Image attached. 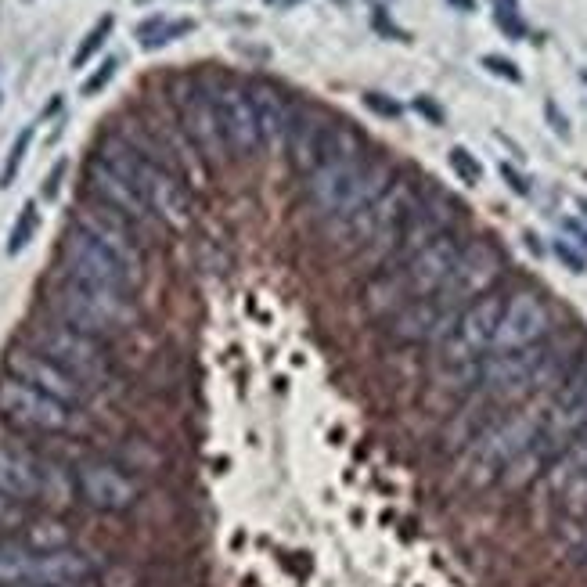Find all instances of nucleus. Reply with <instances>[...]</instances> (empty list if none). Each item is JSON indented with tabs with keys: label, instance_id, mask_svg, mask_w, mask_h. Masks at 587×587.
<instances>
[{
	"label": "nucleus",
	"instance_id": "f257e3e1",
	"mask_svg": "<svg viewBox=\"0 0 587 587\" xmlns=\"http://www.w3.org/2000/svg\"><path fill=\"white\" fill-rule=\"evenodd\" d=\"M461 238L458 235H440L429 245H422L411 260H404L393 271H382L379 278L368 285V307L375 314H397L400 307L415 303L422 296H433L443 289V281L451 278L454 263L461 256Z\"/></svg>",
	"mask_w": 587,
	"mask_h": 587
},
{
	"label": "nucleus",
	"instance_id": "f03ea898",
	"mask_svg": "<svg viewBox=\"0 0 587 587\" xmlns=\"http://www.w3.org/2000/svg\"><path fill=\"white\" fill-rule=\"evenodd\" d=\"M94 155H98L105 166H112L119 177H127V181L145 195V202L152 206V213L163 220V224L188 227L191 202H188V191H184L181 177H177V170L141 155L123 134H109Z\"/></svg>",
	"mask_w": 587,
	"mask_h": 587
},
{
	"label": "nucleus",
	"instance_id": "7ed1b4c3",
	"mask_svg": "<svg viewBox=\"0 0 587 587\" xmlns=\"http://www.w3.org/2000/svg\"><path fill=\"white\" fill-rule=\"evenodd\" d=\"M541 425H544V407H523V411H512V415H497L465 447L461 476L469 479L472 487L501 483V476L515 465V458H523L533 447Z\"/></svg>",
	"mask_w": 587,
	"mask_h": 587
},
{
	"label": "nucleus",
	"instance_id": "20e7f679",
	"mask_svg": "<svg viewBox=\"0 0 587 587\" xmlns=\"http://www.w3.org/2000/svg\"><path fill=\"white\" fill-rule=\"evenodd\" d=\"M393 181L386 163H364V159H346V163L321 166L310 173L307 199L317 217L328 220H353L357 213L382 199Z\"/></svg>",
	"mask_w": 587,
	"mask_h": 587
},
{
	"label": "nucleus",
	"instance_id": "39448f33",
	"mask_svg": "<svg viewBox=\"0 0 587 587\" xmlns=\"http://www.w3.org/2000/svg\"><path fill=\"white\" fill-rule=\"evenodd\" d=\"M51 310L58 321L80 328V332L94 335V339H109L116 332H127L137 321V307L130 292L123 289H105V285H91V281L65 278L51 292Z\"/></svg>",
	"mask_w": 587,
	"mask_h": 587
},
{
	"label": "nucleus",
	"instance_id": "423d86ee",
	"mask_svg": "<svg viewBox=\"0 0 587 587\" xmlns=\"http://www.w3.org/2000/svg\"><path fill=\"white\" fill-rule=\"evenodd\" d=\"M501 292H483L479 299H472L469 307L461 310V317L454 321L451 335L440 343V364L451 371L458 386L476 389L479 379V361L494 350V335L501 325V310H505Z\"/></svg>",
	"mask_w": 587,
	"mask_h": 587
},
{
	"label": "nucleus",
	"instance_id": "0eeeda50",
	"mask_svg": "<svg viewBox=\"0 0 587 587\" xmlns=\"http://www.w3.org/2000/svg\"><path fill=\"white\" fill-rule=\"evenodd\" d=\"M29 343L40 350L47 361H55L62 371H69L76 382L87 389H101L112 382V357L101 346V339L65 325V321H47V325L29 328Z\"/></svg>",
	"mask_w": 587,
	"mask_h": 587
},
{
	"label": "nucleus",
	"instance_id": "6e6552de",
	"mask_svg": "<svg viewBox=\"0 0 587 587\" xmlns=\"http://www.w3.org/2000/svg\"><path fill=\"white\" fill-rule=\"evenodd\" d=\"M285 145H289L292 166L303 173L346 163V159H361V137L353 134L343 119H328L317 112H292Z\"/></svg>",
	"mask_w": 587,
	"mask_h": 587
},
{
	"label": "nucleus",
	"instance_id": "1a4fd4ad",
	"mask_svg": "<svg viewBox=\"0 0 587 587\" xmlns=\"http://www.w3.org/2000/svg\"><path fill=\"white\" fill-rule=\"evenodd\" d=\"M415 209H418L415 188L400 181V184H393V188H386L382 199H375L364 213H357V217L346 220V224H350L353 242L375 245V256L386 263V256L397 249L400 235H404V227Z\"/></svg>",
	"mask_w": 587,
	"mask_h": 587
},
{
	"label": "nucleus",
	"instance_id": "9d476101",
	"mask_svg": "<svg viewBox=\"0 0 587 587\" xmlns=\"http://www.w3.org/2000/svg\"><path fill=\"white\" fill-rule=\"evenodd\" d=\"M0 418L29 433H69L76 425V407L47 397L15 375H4L0 379Z\"/></svg>",
	"mask_w": 587,
	"mask_h": 587
},
{
	"label": "nucleus",
	"instance_id": "9b49d317",
	"mask_svg": "<svg viewBox=\"0 0 587 587\" xmlns=\"http://www.w3.org/2000/svg\"><path fill=\"white\" fill-rule=\"evenodd\" d=\"M58 253H62L65 278L91 281V285H105V289H123V292H134L137 285H141L109 249H101V245L76 224L65 231Z\"/></svg>",
	"mask_w": 587,
	"mask_h": 587
},
{
	"label": "nucleus",
	"instance_id": "f8f14e48",
	"mask_svg": "<svg viewBox=\"0 0 587 587\" xmlns=\"http://www.w3.org/2000/svg\"><path fill=\"white\" fill-rule=\"evenodd\" d=\"M461 303H454L447 292H433L415 303L400 307L397 314H389V335L404 346H425V343H443L451 335L454 321L461 317Z\"/></svg>",
	"mask_w": 587,
	"mask_h": 587
},
{
	"label": "nucleus",
	"instance_id": "ddd939ff",
	"mask_svg": "<svg viewBox=\"0 0 587 587\" xmlns=\"http://www.w3.org/2000/svg\"><path fill=\"white\" fill-rule=\"evenodd\" d=\"M551 335V307L541 292H515L505 299L501 310V325L494 335V350L490 353H508L523 350V346L544 343Z\"/></svg>",
	"mask_w": 587,
	"mask_h": 587
},
{
	"label": "nucleus",
	"instance_id": "4468645a",
	"mask_svg": "<svg viewBox=\"0 0 587 587\" xmlns=\"http://www.w3.org/2000/svg\"><path fill=\"white\" fill-rule=\"evenodd\" d=\"M501 271H505L501 249L487 238H479V242L461 245L458 263H454L451 278L443 281L440 292H447L461 307H469L472 299H479L483 292H494V281L501 278Z\"/></svg>",
	"mask_w": 587,
	"mask_h": 587
},
{
	"label": "nucleus",
	"instance_id": "2eb2a0df",
	"mask_svg": "<svg viewBox=\"0 0 587 587\" xmlns=\"http://www.w3.org/2000/svg\"><path fill=\"white\" fill-rule=\"evenodd\" d=\"M73 224L83 227L101 249H109L137 281L145 278V256H141V245H137V238H134V224H130L127 217H119L116 209L94 202V206H83L80 213H76Z\"/></svg>",
	"mask_w": 587,
	"mask_h": 587
},
{
	"label": "nucleus",
	"instance_id": "dca6fc26",
	"mask_svg": "<svg viewBox=\"0 0 587 587\" xmlns=\"http://www.w3.org/2000/svg\"><path fill=\"white\" fill-rule=\"evenodd\" d=\"M209 98H213V109H217V123H220V134H224L227 152L253 155L256 148H263L253 101H249V87H238V83H227V80L213 83Z\"/></svg>",
	"mask_w": 587,
	"mask_h": 587
},
{
	"label": "nucleus",
	"instance_id": "f3484780",
	"mask_svg": "<svg viewBox=\"0 0 587 587\" xmlns=\"http://www.w3.org/2000/svg\"><path fill=\"white\" fill-rule=\"evenodd\" d=\"M76 490L94 512H127L141 497V487L127 472L101 458H87L76 465Z\"/></svg>",
	"mask_w": 587,
	"mask_h": 587
},
{
	"label": "nucleus",
	"instance_id": "a211bd4d",
	"mask_svg": "<svg viewBox=\"0 0 587 587\" xmlns=\"http://www.w3.org/2000/svg\"><path fill=\"white\" fill-rule=\"evenodd\" d=\"M4 364H8V375L29 382V386H37L40 393L62 400V404L80 407L83 400H87V386H83V382H76L69 371L58 368L55 361H47L44 353L33 350V346H19V350H11Z\"/></svg>",
	"mask_w": 587,
	"mask_h": 587
},
{
	"label": "nucleus",
	"instance_id": "6ab92c4d",
	"mask_svg": "<svg viewBox=\"0 0 587 587\" xmlns=\"http://www.w3.org/2000/svg\"><path fill=\"white\" fill-rule=\"evenodd\" d=\"M173 101H177V116H181V130L188 134V141L199 148L202 155H220L224 145V134H220L217 123V109H213V98H209L206 83H181L173 91Z\"/></svg>",
	"mask_w": 587,
	"mask_h": 587
},
{
	"label": "nucleus",
	"instance_id": "aec40b11",
	"mask_svg": "<svg viewBox=\"0 0 587 587\" xmlns=\"http://www.w3.org/2000/svg\"><path fill=\"white\" fill-rule=\"evenodd\" d=\"M87 188H91L94 202L116 209L119 217H127L130 224H148V220L155 217L152 206L145 202V195H141L127 177H119L112 166L101 163L98 155L87 163Z\"/></svg>",
	"mask_w": 587,
	"mask_h": 587
},
{
	"label": "nucleus",
	"instance_id": "412c9836",
	"mask_svg": "<svg viewBox=\"0 0 587 587\" xmlns=\"http://www.w3.org/2000/svg\"><path fill=\"white\" fill-rule=\"evenodd\" d=\"M94 577V562L76 548H55V551H33L26 584L44 587H69L80 580Z\"/></svg>",
	"mask_w": 587,
	"mask_h": 587
},
{
	"label": "nucleus",
	"instance_id": "4be33fe9",
	"mask_svg": "<svg viewBox=\"0 0 587 587\" xmlns=\"http://www.w3.org/2000/svg\"><path fill=\"white\" fill-rule=\"evenodd\" d=\"M0 490L26 505L44 494V465L22 447L0 443Z\"/></svg>",
	"mask_w": 587,
	"mask_h": 587
},
{
	"label": "nucleus",
	"instance_id": "5701e85b",
	"mask_svg": "<svg viewBox=\"0 0 587 587\" xmlns=\"http://www.w3.org/2000/svg\"><path fill=\"white\" fill-rule=\"evenodd\" d=\"M249 101H253V112H256V127H260V145L263 148H278L285 145V137H289L292 127V109L285 94L271 83H253L249 87Z\"/></svg>",
	"mask_w": 587,
	"mask_h": 587
},
{
	"label": "nucleus",
	"instance_id": "b1692460",
	"mask_svg": "<svg viewBox=\"0 0 587 587\" xmlns=\"http://www.w3.org/2000/svg\"><path fill=\"white\" fill-rule=\"evenodd\" d=\"M494 407H497V400H490L487 393H479L476 389L469 397V404L461 407L458 415L451 418V425H447V433H443L447 436V447H461V451H465V447L497 418Z\"/></svg>",
	"mask_w": 587,
	"mask_h": 587
},
{
	"label": "nucleus",
	"instance_id": "393cba45",
	"mask_svg": "<svg viewBox=\"0 0 587 587\" xmlns=\"http://www.w3.org/2000/svg\"><path fill=\"white\" fill-rule=\"evenodd\" d=\"M191 29H195V19H166V15H155V19H145L134 29V37L145 51H159V47L173 44V40L188 37Z\"/></svg>",
	"mask_w": 587,
	"mask_h": 587
},
{
	"label": "nucleus",
	"instance_id": "a878e982",
	"mask_svg": "<svg viewBox=\"0 0 587 587\" xmlns=\"http://www.w3.org/2000/svg\"><path fill=\"white\" fill-rule=\"evenodd\" d=\"M22 544L33 551H55V548H69V533L62 530V523H51V519H44V523H29L26 526V537H22Z\"/></svg>",
	"mask_w": 587,
	"mask_h": 587
},
{
	"label": "nucleus",
	"instance_id": "bb28decb",
	"mask_svg": "<svg viewBox=\"0 0 587 587\" xmlns=\"http://www.w3.org/2000/svg\"><path fill=\"white\" fill-rule=\"evenodd\" d=\"M40 231V209L37 202H26L19 213V220L11 224V235H8V256H19L22 249H26L33 238H37Z\"/></svg>",
	"mask_w": 587,
	"mask_h": 587
},
{
	"label": "nucleus",
	"instance_id": "cd10ccee",
	"mask_svg": "<svg viewBox=\"0 0 587 587\" xmlns=\"http://www.w3.org/2000/svg\"><path fill=\"white\" fill-rule=\"evenodd\" d=\"M112 29H116V15H101V19L91 26V33L83 37V44L76 47V55H73V69H83V65H87L94 55H98L101 47H105V40L112 37Z\"/></svg>",
	"mask_w": 587,
	"mask_h": 587
},
{
	"label": "nucleus",
	"instance_id": "c85d7f7f",
	"mask_svg": "<svg viewBox=\"0 0 587 587\" xmlns=\"http://www.w3.org/2000/svg\"><path fill=\"white\" fill-rule=\"evenodd\" d=\"M490 8H494L497 29H501L508 40H526L530 29H526L523 11H519V0H490Z\"/></svg>",
	"mask_w": 587,
	"mask_h": 587
},
{
	"label": "nucleus",
	"instance_id": "c756f323",
	"mask_svg": "<svg viewBox=\"0 0 587 587\" xmlns=\"http://www.w3.org/2000/svg\"><path fill=\"white\" fill-rule=\"evenodd\" d=\"M33 145V127H22L19 137H15V145H11L8 159H4V170H0V188H11L15 177H19L22 163H26V152Z\"/></svg>",
	"mask_w": 587,
	"mask_h": 587
},
{
	"label": "nucleus",
	"instance_id": "7c9ffc66",
	"mask_svg": "<svg viewBox=\"0 0 587 587\" xmlns=\"http://www.w3.org/2000/svg\"><path fill=\"white\" fill-rule=\"evenodd\" d=\"M447 163H451V170L458 173V181H465L469 188H476V184L483 181V163H479L469 148L454 145L451 152H447Z\"/></svg>",
	"mask_w": 587,
	"mask_h": 587
},
{
	"label": "nucleus",
	"instance_id": "2f4dec72",
	"mask_svg": "<svg viewBox=\"0 0 587 587\" xmlns=\"http://www.w3.org/2000/svg\"><path fill=\"white\" fill-rule=\"evenodd\" d=\"M116 73H119V58H105V62H101L98 69H94V73L83 80L80 94H83V98H94V94H101L112 80H116Z\"/></svg>",
	"mask_w": 587,
	"mask_h": 587
},
{
	"label": "nucleus",
	"instance_id": "473e14b6",
	"mask_svg": "<svg viewBox=\"0 0 587 587\" xmlns=\"http://www.w3.org/2000/svg\"><path fill=\"white\" fill-rule=\"evenodd\" d=\"M361 101H364V109L375 112V116H382V119H400V116H404V105H400L397 98L382 94V91H364Z\"/></svg>",
	"mask_w": 587,
	"mask_h": 587
},
{
	"label": "nucleus",
	"instance_id": "72a5a7b5",
	"mask_svg": "<svg viewBox=\"0 0 587 587\" xmlns=\"http://www.w3.org/2000/svg\"><path fill=\"white\" fill-rule=\"evenodd\" d=\"M479 65H483L490 76H501V80H508V83H523L519 65H515L512 58H505V55H483L479 58Z\"/></svg>",
	"mask_w": 587,
	"mask_h": 587
},
{
	"label": "nucleus",
	"instance_id": "f704fd0d",
	"mask_svg": "<svg viewBox=\"0 0 587 587\" xmlns=\"http://www.w3.org/2000/svg\"><path fill=\"white\" fill-rule=\"evenodd\" d=\"M562 469L566 472H584L587 469V425L580 429V436L573 443H569V451L562 454Z\"/></svg>",
	"mask_w": 587,
	"mask_h": 587
},
{
	"label": "nucleus",
	"instance_id": "c9c22d12",
	"mask_svg": "<svg viewBox=\"0 0 587 587\" xmlns=\"http://www.w3.org/2000/svg\"><path fill=\"white\" fill-rule=\"evenodd\" d=\"M26 526V512H22V501L8 497L0 490V530H19Z\"/></svg>",
	"mask_w": 587,
	"mask_h": 587
},
{
	"label": "nucleus",
	"instance_id": "e433bc0d",
	"mask_svg": "<svg viewBox=\"0 0 587 587\" xmlns=\"http://www.w3.org/2000/svg\"><path fill=\"white\" fill-rule=\"evenodd\" d=\"M551 249H555V256H559V260L566 263V267H569L573 274H584V271H587L584 253H580V249H577L573 242H569V238H559V242L551 245Z\"/></svg>",
	"mask_w": 587,
	"mask_h": 587
},
{
	"label": "nucleus",
	"instance_id": "4c0bfd02",
	"mask_svg": "<svg viewBox=\"0 0 587 587\" xmlns=\"http://www.w3.org/2000/svg\"><path fill=\"white\" fill-rule=\"evenodd\" d=\"M65 170H69V159H58L55 166H51V173H47V181H44V199H58V188H62V177Z\"/></svg>",
	"mask_w": 587,
	"mask_h": 587
},
{
	"label": "nucleus",
	"instance_id": "58836bf2",
	"mask_svg": "<svg viewBox=\"0 0 587 587\" xmlns=\"http://www.w3.org/2000/svg\"><path fill=\"white\" fill-rule=\"evenodd\" d=\"M415 109L422 112V116L429 119V123H433V127H443V119H447V116H443V109H440V105H436L433 98H425V94H418V98H415Z\"/></svg>",
	"mask_w": 587,
	"mask_h": 587
},
{
	"label": "nucleus",
	"instance_id": "ea45409f",
	"mask_svg": "<svg viewBox=\"0 0 587 587\" xmlns=\"http://www.w3.org/2000/svg\"><path fill=\"white\" fill-rule=\"evenodd\" d=\"M501 177H505L508 188H512V191H519V195H530V184H526V177H523V173H515L508 163L501 166Z\"/></svg>",
	"mask_w": 587,
	"mask_h": 587
},
{
	"label": "nucleus",
	"instance_id": "a19ab883",
	"mask_svg": "<svg viewBox=\"0 0 587 587\" xmlns=\"http://www.w3.org/2000/svg\"><path fill=\"white\" fill-rule=\"evenodd\" d=\"M562 231L569 235V242L580 245V249H587V227L577 224V220H562Z\"/></svg>",
	"mask_w": 587,
	"mask_h": 587
},
{
	"label": "nucleus",
	"instance_id": "79ce46f5",
	"mask_svg": "<svg viewBox=\"0 0 587 587\" xmlns=\"http://www.w3.org/2000/svg\"><path fill=\"white\" fill-rule=\"evenodd\" d=\"M548 116H551V127H555V134H559V137H569L566 119L559 116V109H555V105H551V101H548Z\"/></svg>",
	"mask_w": 587,
	"mask_h": 587
},
{
	"label": "nucleus",
	"instance_id": "37998d69",
	"mask_svg": "<svg viewBox=\"0 0 587 587\" xmlns=\"http://www.w3.org/2000/svg\"><path fill=\"white\" fill-rule=\"evenodd\" d=\"M263 4H267V8H296V4H303V0H263Z\"/></svg>",
	"mask_w": 587,
	"mask_h": 587
},
{
	"label": "nucleus",
	"instance_id": "c03bdc74",
	"mask_svg": "<svg viewBox=\"0 0 587 587\" xmlns=\"http://www.w3.org/2000/svg\"><path fill=\"white\" fill-rule=\"evenodd\" d=\"M447 4H454L458 11H476V0H447Z\"/></svg>",
	"mask_w": 587,
	"mask_h": 587
},
{
	"label": "nucleus",
	"instance_id": "a18cd8bd",
	"mask_svg": "<svg viewBox=\"0 0 587 587\" xmlns=\"http://www.w3.org/2000/svg\"><path fill=\"white\" fill-rule=\"evenodd\" d=\"M8 587H44V584H8ZM69 587H94L91 580H80V584H69Z\"/></svg>",
	"mask_w": 587,
	"mask_h": 587
},
{
	"label": "nucleus",
	"instance_id": "49530a36",
	"mask_svg": "<svg viewBox=\"0 0 587 587\" xmlns=\"http://www.w3.org/2000/svg\"><path fill=\"white\" fill-rule=\"evenodd\" d=\"M580 209H584V217H587V199H580Z\"/></svg>",
	"mask_w": 587,
	"mask_h": 587
},
{
	"label": "nucleus",
	"instance_id": "de8ad7c7",
	"mask_svg": "<svg viewBox=\"0 0 587 587\" xmlns=\"http://www.w3.org/2000/svg\"><path fill=\"white\" fill-rule=\"evenodd\" d=\"M584 566H587V548H584Z\"/></svg>",
	"mask_w": 587,
	"mask_h": 587
},
{
	"label": "nucleus",
	"instance_id": "09e8293b",
	"mask_svg": "<svg viewBox=\"0 0 587 587\" xmlns=\"http://www.w3.org/2000/svg\"><path fill=\"white\" fill-rule=\"evenodd\" d=\"M580 476H584V479H587V469H584V472H580Z\"/></svg>",
	"mask_w": 587,
	"mask_h": 587
},
{
	"label": "nucleus",
	"instance_id": "8fccbe9b",
	"mask_svg": "<svg viewBox=\"0 0 587 587\" xmlns=\"http://www.w3.org/2000/svg\"><path fill=\"white\" fill-rule=\"evenodd\" d=\"M141 4H148V0H141Z\"/></svg>",
	"mask_w": 587,
	"mask_h": 587
}]
</instances>
